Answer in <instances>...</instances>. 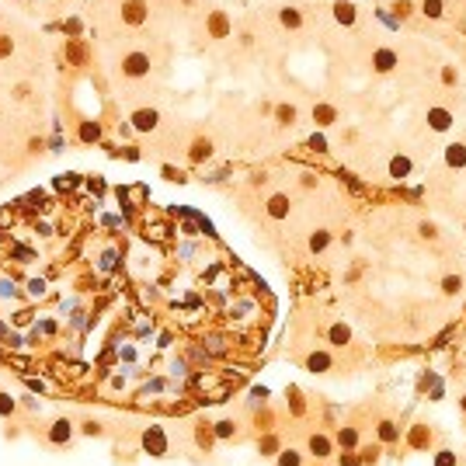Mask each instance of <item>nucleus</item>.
Instances as JSON below:
<instances>
[{
	"mask_svg": "<svg viewBox=\"0 0 466 466\" xmlns=\"http://www.w3.org/2000/svg\"><path fill=\"white\" fill-rule=\"evenodd\" d=\"M310 247H313V251H324V247H327V233L317 230V233L310 237Z\"/></svg>",
	"mask_w": 466,
	"mask_h": 466,
	"instance_id": "2eb2a0df",
	"label": "nucleus"
},
{
	"mask_svg": "<svg viewBox=\"0 0 466 466\" xmlns=\"http://www.w3.org/2000/svg\"><path fill=\"white\" fill-rule=\"evenodd\" d=\"M397 435H400V431L390 425V421H383V425H379V438H383V442H397Z\"/></svg>",
	"mask_w": 466,
	"mask_h": 466,
	"instance_id": "4468645a",
	"label": "nucleus"
},
{
	"mask_svg": "<svg viewBox=\"0 0 466 466\" xmlns=\"http://www.w3.org/2000/svg\"><path fill=\"white\" fill-rule=\"evenodd\" d=\"M310 452L317 456V459H327V456H330V438H324V435H310Z\"/></svg>",
	"mask_w": 466,
	"mask_h": 466,
	"instance_id": "7ed1b4c3",
	"label": "nucleus"
},
{
	"mask_svg": "<svg viewBox=\"0 0 466 466\" xmlns=\"http://www.w3.org/2000/svg\"><path fill=\"white\" fill-rule=\"evenodd\" d=\"M428 122H431V129H438V133H442V129H449V125H452V115H449L446 108H431V112H428Z\"/></svg>",
	"mask_w": 466,
	"mask_h": 466,
	"instance_id": "f03ea898",
	"label": "nucleus"
},
{
	"mask_svg": "<svg viewBox=\"0 0 466 466\" xmlns=\"http://www.w3.org/2000/svg\"><path fill=\"white\" fill-rule=\"evenodd\" d=\"M306 366H310L313 372H324V369H330V358L320 351V355H310V358H306Z\"/></svg>",
	"mask_w": 466,
	"mask_h": 466,
	"instance_id": "9d476101",
	"label": "nucleus"
},
{
	"mask_svg": "<svg viewBox=\"0 0 466 466\" xmlns=\"http://www.w3.org/2000/svg\"><path fill=\"white\" fill-rule=\"evenodd\" d=\"M348 327H341V324H334V327H330V341H334V345H348Z\"/></svg>",
	"mask_w": 466,
	"mask_h": 466,
	"instance_id": "f8f14e48",
	"label": "nucleus"
},
{
	"mask_svg": "<svg viewBox=\"0 0 466 466\" xmlns=\"http://www.w3.org/2000/svg\"><path fill=\"white\" fill-rule=\"evenodd\" d=\"M341 466H358V459H355L351 452H345V456H341Z\"/></svg>",
	"mask_w": 466,
	"mask_h": 466,
	"instance_id": "4be33fe9",
	"label": "nucleus"
},
{
	"mask_svg": "<svg viewBox=\"0 0 466 466\" xmlns=\"http://www.w3.org/2000/svg\"><path fill=\"white\" fill-rule=\"evenodd\" d=\"M425 14L438 18V14H442V4H438V0H425Z\"/></svg>",
	"mask_w": 466,
	"mask_h": 466,
	"instance_id": "a211bd4d",
	"label": "nucleus"
},
{
	"mask_svg": "<svg viewBox=\"0 0 466 466\" xmlns=\"http://www.w3.org/2000/svg\"><path fill=\"white\" fill-rule=\"evenodd\" d=\"M133 122H136V129H153L157 125V112H136Z\"/></svg>",
	"mask_w": 466,
	"mask_h": 466,
	"instance_id": "1a4fd4ad",
	"label": "nucleus"
},
{
	"mask_svg": "<svg viewBox=\"0 0 466 466\" xmlns=\"http://www.w3.org/2000/svg\"><path fill=\"white\" fill-rule=\"evenodd\" d=\"M70 431H73V428H70V421H56V425H53V431H49V442H66V438H70Z\"/></svg>",
	"mask_w": 466,
	"mask_h": 466,
	"instance_id": "0eeeda50",
	"label": "nucleus"
},
{
	"mask_svg": "<svg viewBox=\"0 0 466 466\" xmlns=\"http://www.w3.org/2000/svg\"><path fill=\"white\" fill-rule=\"evenodd\" d=\"M338 442L351 449L355 442H358V431H355V428H341V431H338Z\"/></svg>",
	"mask_w": 466,
	"mask_h": 466,
	"instance_id": "ddd939ff",
	"label": "nucleus"
},
{
	"mask_svg": "<svg viewBox=\"0 0 466 466\" xmlns=\"http://www.w3.org/2000/svg\"><path fill=\"white\" fill-rule=\"evenodd\" d=\"M446 292H459V278H446Z\"/></svg>",
	"mask_w": 466,
	"mask_h": 466,
	"instance_id": "412c9836",
	"label": "nucleus"
},
{
	"mask_svg": "<svg viewBox=\"0 0 466 466\" xmlns=\"http://www.w3.org/2000/svg\"><path fill=\"white\" fill-rule=\"evenodd\" d=\"M390 174L393 177H407L410 174V160L407 157H393V160H390Z\"/></svg>",
	"mask_w": 466,
	"mask_h": 466,
	"instance_id": "39448f33",
	"label": "nucleus"
},
{
	"mask_svg": "<svg viewBox=\"0 0 466 466\" xmlns=\"http://www.w3.org/2000/svg\"><path fill=\"white\" fill-rule=\"evenodd\" d=\"M233 428H237L233 421H219V425H216V435H219V438H230V435H233Z\"/></svg>",
	"mask_w": 466,
	"mask_h": 466,
	"instance_id": "f3484780",
	"label": "nucleus"
},
{
	"mask_svg": "<svg viewBox=\"0 0 466 466\" xmlns=\"http://www.w3.org/2000/svg\"><path fill=\"white\" fill-rule=\"evenodd\" d=\"M143 446L150 456H167V435H164V428H146L143 431Z\"/></svg>",
	"mask_w": 466,
	"mask_h": 466,
	"instance_id": "f257e3e1",
	"label": "nucleus"
},
{
	"mask_svg": "<svg viewBox=\"0 0 466 466\" xmlns=\"http://www.w3.org/2000/svg\"><path fill=\"white\" fill-rule=\"evenodd\" d=\"M303 459H299V452L296 449H286V452H278V466H299Z\"/></svg>",
	"mask_w": 466,
	"mask_h": 466,
	"instance_id": "9b49d317",
	"label": "nucleus"
},
{
	"mask_svg": "<svg viewBox=\"0 0 466 466\" xmlns=\"http://www.w3.org/2000/svg\"><path fill=\"white\" fill-rule=\"evenodd\" d=\"M14 410V400L11 397H0V414H11Z\"/></svg>",
	"mask_w": 466,
	"mask_h": 466,
	"instance_id": "aec40b11",
	"label": "nucleus"
},
{
	"mask_svg": "<svg viewBox=\"0 0 466 466\" xmlns=\"http://www.w3.org/2000/svg\"><path fill=\"white\" fill-rule=\"evenodd\" d=\"M463 407H466V397H463Z\"/></svg>",
	"mask_w": 466,
	"mask_h": 466,
	"instance_id": "5701e85b",
	"label": "nucleus"
},
{
	"mask_svg": "<svg viewBox=\"0 0 466 466\" xmlns=\"http://www.w3.org/2000/svg\"><path fill=\"white\" fill-rule=\"evenodd\" d=\"M268 213L275 219H282V216H289V198H282V195H275L272 202H268Z\"/></svg>",
	"mask_w": 466,
	"mask_h": 466,
	"instance_id": "423d86ee",
	"label": "nucleus"
},
{
	"mask_svg": "<svg viewBox=\"0 0 466 466\" xmlns=\"http://www.w3.org/2000/svg\"><path fill=\"white\" fill-rule=\"evenodd\" d=\"M456 459H452V452H438V459H435V466H452Z\"/></svg>",
	"mask_w": 466,
	"mask_h": 466,
	"instance_id": "6ab92c4d",
	"label": "nucleus"
},
{
	"mask_svg": "<svg viewBox=\"0 0 466 466\" xmlns=\"http://www.w3.org/2000/svg\"><path fill=\"white\" fill-rule=\"evenodd\" d=\"M393 66H397V56H393L390 49L376 53V70H383V73H386V70H393Z\"/></svg>",
	"mask_w": 466,
	"mask_h": 466,
	"instance_id": "6e6552de",
	"label": "nucleus"
},
{
	"mask_svg": "<svg viewBox=\"0 0 466 466\" xmlns=\"http://www.w3.org/2000/svg\"><path fill=\"white\" fill-rule=\"evenodd\" d=\"M446 160H449V167H463L466 164V146L463 143H452L446 150Z\"/></svg>",
	"mask_w": 466,
	"mask_h": 466,
	"instance_id": "20e7f679",
	"label": "nucleus"
},
{
	"mask_svg": "<svg viewBox=\"0 0 466 466\" xmlns=\"http://www.w3.org/2000/svg\"><path fill=\"white\" fill-rule=\"evenodd\" d=\"M463 230H466V226H463Z\"/></svg>",
	"mask_w": 466,
	"mask_h": 466,
	"instance_id": "b1692460",
	"label": "nucleus"
},
{
	"mask_svg": "<svg viewBox=\"0 0 466 466\" xmlns=\"http://www.w3.org/2000/svg\"><path fill=\"white\" fill-rule=\"evenodd\" d=\"M338 21H345V24H351V21H355V11H351L348 4H338Z\"/></svg>",
	"mask_w": 466,
	"mask_h": 466,
	"instance_id": "dca6fc26",
	"label": "nucleus"
}]
</instances>
